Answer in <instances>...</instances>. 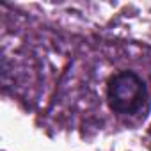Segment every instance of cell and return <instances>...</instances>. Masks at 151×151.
Instances as JSON below:
<instances>
[{
    "mask_svg": "<svg viewBox=\"0 0 151 151\" xmlns=\"http://www.w3.org/2000/svg\"><path fill=\"white\" fill-rule=\"evenodd\" d=\"M109 107L121 116L137 114L147 101V87L142 77L135 71H117L109 78L107 84Z\"/></svg>",
    "mask_w": 151,
    "mask_h": 151,
    "instance_id": "obj_1",
    "label": "cell"
}]
</instances>
